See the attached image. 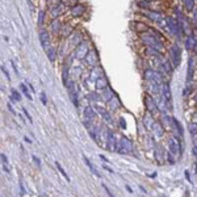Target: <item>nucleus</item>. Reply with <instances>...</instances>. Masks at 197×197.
Masks as SVG:
<instances>
[{"instance_id": "nucleus-1", "label": "nucleus", "mask_w": 197, "mask_h": 197, "mask_svg": "<svg viewBox=\"0 0 197 197\" xmlns=\"http://www.w3.org/2000/svg\"><path fill=\"white\" fill-rule=\"evenodd\" d=\"M139 38H141V41L142 43H143L145 46L147 47H152V49H155V50L158 51H160V53H163L164 50V42H163V38H162L160 36V33H158L155 32L154 29H149V33H139Z\"/></svg>"}, {"instance_id": "nucleus-2", "label": "nucleus", "mask_w": 197, "mask_h": 197, "mask_svg": "<svg viewBox=\"0 0 197 197\" xmlns=\"http://www.w3.org/2000/svg\"><path fill=\"white\" fill-rule=\"evenodd\" d=\"M143 78L147 83H152V84L156 86H162L164 83V76L154 68H146L143 71Z\"/></svg>"}, {"instance_id": "nucleus-3", "label": "nucleus", "mask_w": 197, "mask_h": 197, "mask_svg": "<svg viewBox=\"0 0 197 197\" xmlns=\"http://www.w3.org/2000/svg\"><path fill=\"white\" fill-rule=\"evenodd\" d=\"M166 26L168 28L170 33L172 36L177 37V39H180L181 37L184 36L183 32H181V28H180V24H179V20L176 17H171V16H167L166 17Z\"/></svg>"}, {"instance_id": "nucleus-4", "label": "nucleus", "mask_w": 197, "mask_h": 197, "mask_svg": "<svg viewBox=\"0 0 197 197\" xmlns=\"http://www.w3.org/2000/svg\"><path fill=\"white\" fill-rule=\"evenodd\" d=\"M133 150H134V145H133L131 139H129L127 137L122 135L120 139H117V152H120V154H133Z\"/></svg>"}, {"instance_id": "nucleus-5", "label": "nucleus", "mask_w": 197, "mask_h": 197, "mask_svg": "<svg viewBox=\"0 0 197 197\" xmlns=\"http://www.w3.org/2000/svg\"><path fill=\"white\" fill-rule=\"evenodd\" d=\"M168 55H170V61L174 65V67H179L181 63V49L177 43H174L171 45L168 49Z\"/></svg>"}, {"instance_id": "nucleus-6", "label": "nucleus", "mask_w": 197, "mask_h": 197, "mask_svg": "<svg viewBox=\"0 0 197 197\" xmlns=\"http://www.w3.org/2000/svg\"><path fill=\"white\" fill-rule=\"evenodd\" d=\"M145 16L151 20L152 22L158 24L159 26H164L166 25V16L162 12H158V11H151V9H145L143 11Z\"/></svg>"}, {"instance_id": "nucleus-7", "label": "nucleus", "mask_w": 197, "mask_h": 197, "mask_svg": "<svg viewBox=\"0 0 197 197\" xmlns=\"http://www.w3.org/2000/svg\"><path fill=\"white\" fill-rule=\"evenodd\" d=\"M167 147H168V151L172 155L179 156L181 154V143H180V138L179 137H170L167 139Z\"/></svg>"}, {"instance_id": "nucleus-8", "label": "nucleus", "mask_w": 197, "mask_h": 197, "mask_svg": "<svg viewBox=\"0 0 197 197\" xmlns=\"http://www.w3.org/2000/svg\"><path fill=\"white\" fill-rule=\"evenodd\" d=\"M155 97V101H156V107H158V112H160V113H167L168 111L172 109V104H171V101L168 100H166V98L163 97L159 93V95H156L154 96Z\"/></svg>"}, {"instance_id": "nucleus-9", "label": "nucleus", "mask_w": 197, "mask_h": 197, "mask_svg": "<svg viewBox=\"0 0 197 197\" xmlns=\"http://www.w3.org/2000/svg\"><path fill=\"white\" fill-rule=\"evenodd\" d=\"M143 103H145V109L147 112H150L154 115L155 112H158V107H156V101H155V97L150 95V93L146 92V95L143 96Z\"/></svg>"}, {"instance_id": "nucleus-10", "label": "nucleus", "mask_w": 197, "mask_h": 197, "mask_svg": "<svg viewBox=\"0 0 197 197\" xmlns=\"http://www.w3.org/2000/svg\"><path fill=\"white\" fill-rule=\"evenodd\" d=\"M197 66V59L195 57H189L188 59V67H187V82H193L195 72Z\"/></svg>"}, {"instance_id": "nucleus-11", "label": "nucleus", "mask_w": 197, "mask_h": 197, "mask_svg": "<svg viewBox=\"0 0 197 197\" xmlns=\"http://www.w3.org/2000/svg\"><path fill=\"white\" fill-rule=\"evenodd\" d=\"M116 147H117V139H116V135L113 130L108 129L107 130V149L108 151H116Z\"/></svg>"}, {"instance_id": "nucleus-12", "label": "nucleus", "mask_w": 197, "mask_h": 197, "mask_svg": "<svg viewBox=\"0 0 197 197\" xmlns=\"http://www.w3.org/2000/svg\"><path fill=\"white\" fill-rule=\"evenodd\" d=\"M88 51H90V46H88L86 42L82 41L75 49V58L76 59H84L86 55L88 54Z\"/></svg>"}, {"instance_id": "nucleus-13", "label": "nucleus", "mask_w": 197, "mask_h": 197, "mask_svg": "<svg viewBox=\"0 0 197 197\" xmlns=\"http://www.w3.org/2000/svg\"><path fill=\"white\" fill-rule=\"evenodd\" d=\"M142 124H143V126H145V129H146V130L151 131V130H152V126H154V124H155L154 115L146 111L143 118H142Z\"/></svg>"}, {"instance_id": "nucleus-14", "label": "nucleus", "mask_w": 197, "mask_h": 197, "mask_svg": "<svg viewBox=\"0 0 197 197\" xmlns=\"http://www.w3.org/2000/svg\"><path fill=\"white\" fill-rule=\"evenodd\" d=\"M68 87V93H70V97H71V100L74 103V105L78 107L79 105V103H78V96H79V88L76 87V84L74 82L71 83H68L67 84Z\"/></svg>"}, {"instance_id": "nucleus-15", "label": "nucleus", "mask_w": 197, "mask_h": 197, "mask_svg": "<svg viewBox=\"0 0 197 197\" xmlns=\"http://www.w3.org/2000/svg\"><path fill=\"white\" fill-rule=\"evenodd\" d=\"M196 41H197V38L193 33H189V34H187V37L184 39V46L185 49L188 51H193V49H195V45H196Z\"/></svg>"}, {"instance_id": "nucleus-16", "label": "nucleus", "mask_w": 197, "mask_h": 197, "mask_svg": "<svg viewBox=\"0 0 197 197\" xmlns=\"http://www.w3.org/2000/svg\"><path fill=\"white\" fill-rule=\"evenodd\" d=\"M84 61H86V63L88 66H91L92 68L93 67H96L97 66V63H98V55L95 53V51H88V54L86 55V58H84Z\"/></svg>"}, {"instance_id": "nucleus-17", "label": "nucleus", "mask_w": 197, "mask_h": 197, "mask_svg": "<svg viewBox=\"0 0 197 197\" xmlns=\"http://www.w3.org/2000/svg\"><path fill=\"white\" fill-rule=\"evenodd\" d=\"M154 158L159 164L163 163V158L166 159V150H163V147L158 143L155 145V149H154Z\"/></svg>"}, {"instance_id": "nucleus-18", "label": "nucleus", "mask_w": 197, "mask_h": 197, "mask_svg": "<svg viewBox=\"0 0 197 197\" xmlns=\"http://www.w3.org/2000/svg\"><path fill=\"white\" fill-rule=\"evenodd\" d=\"M152 133H154V137L155 138H162L164 134H166V127L162 125L160 121H155L154 126H152Z\"/></svg>"}, {"instance_id": "nucleus-19", "label": "nucleus", "mask_w": 197, "mask_h": 197, "mask_svg": "<svg viewBox=\"0 0 197 197\" xmlns=\"http://www.w3.org/2000/svg\"><path fill=\"white\" fill-rule=\"evenodd\" d=\"M160 95L163 96L166 100H168V101H171L172 100V93H171V88H170V84L168 83H163V84L160 86Z\"/></svg>"}, {"instance_id": "nucleus-20", "label": "nucleus", "mask_w": 197, "mask_h": 197, "mask_svg": "<svg viewBox=\"0 0 197 197\" xmlns=\"http://www.w3.org/2000/svg\"><path fill=\"white\" fill-rule=\"evenodd\" d=\"M39 42H41L42 47L47 50L49 49V45H50V36H49V33L46 30H42L39 33Z\"/></svg>"}, {"instance_id": "nucleus-21", "label": "nucleus", "mask_w": 197, "mask_h": 197, "mask_svg": "<svg viewBox=\"0 0 197 197\" xmlns=\"http://www.w3.org/2000/svg\"><path fill=\"white\" fill-rule=\"evenodd\" d=\"M95 87L97 88V90H105L107 87H109V83H108V79L104 76V75H101V76H98L96 79V82H95Z\"/></svg>"}, {"instance_id": "nucleus-22", "label": "nucleus", "mask_w": 197, "mask_h": 197, "mask_svg": "<svg viewBox=\"0 0 197 197\" xmlns=\"http://www.w3.org/2000/svg\"><path fill=\"white\" fill-rule=\"evenodd\" d=\"M84 12H86V7L83 6V4H75V6H72L71 9H70V13L75 17L82 16Z\"/></svg>"}, {"instance_id": "nucleus-23", "label": "nucleus", "mask_w": 197, "mask_h": 197, "mask_svg": "<svg viewBox=\"0 0 197 197\" xmlns=\"http://www.w3.org/2000/svg\"><path fill=\"white\" fill-rule=\"evenodd\" d=\"M63 11H65V4H57V6L51 7V11H50V14L53 18H58V16H61V14L63 13Z\"/></svg>"}, {"instance_id": "nucleus-24", "label": "nucleus", "mask_w": 197, "mask_h": 197, "mask_svg": "<svg viewBox=\"0 0 197 197\" xmlns=\"http://www.w3.org/2000/svg\"><path fill=\"white\" fill-rule=\"evenodd\" d=\"M84 118H86V122H92V121L96 118V112H95V109H93V108H91V107L84 108Z\"/></svg>"}, {"instance_id": "nucleus-25", "label": "nucleus", "mask_w": 197, "mask_h": 197, "mask_svg": "<svg viewBox=\"0 0 197 197\" xmlns=\"http://www.w3.org/2000/svg\"><path fill=\"white\" fill-rule=\"evenodd\" d=\"M108 107H109V109L111 111H117V109H120L121 108V101H120V98H118L116 95L113 96L109 101L107 103Z\"/></svg>"}, {"instance_id": "nucleus-26", "label": "nucleus", "mask_w": 197, "mask_h": 197, "mask_svg": "<svg viewBox=\"0 0 197 197\" xmlns=\"http://www.w3.org/2000/svg\"><path fill=\"white\" fill-rule=\"evenodd\" d=\"M115 96V92H113L109 87H107L105 90H103V93H101V100H104L105 103H108L111 98Z\"/></svg>"}, {"instance_id": "nucleus-27", "label": "nucleus", "mask_w": 197, "mask_h": 197, "mask_svg": "<svg viewBox=\"0 0 197 197\" xmlns=\"http://www.w3.org/2000/svg\"><path fill=\"white\" fill-rule=\"evenodd\" d=\"M196 6V0H183V7L187 12H193Z\"/></svg>"}, {"instance_id": "nucleus-28", "label": "nucleus", "mask_w": 197, "mask_h": 197, "mask_svg": "<svg viewBox=\"0 0 197 197\" xmlns=\"http://www.w3.org/2000/svg\"><path fill=\"white\" fill-rule=\"evenodd\" d=\"M71 36H72V38H71V45H74V46H78L79 43L83 41L82 33H74V34H71Z\"/></svg>"}, {"instance_id": "nucleus-29", "label": "nucleus", "mask_w": 197, "mask_h": 197, "mask_svg": "<svg viewBox=\"0 0 197 197\" xmlns=\"http://www.w3.org/2000/svg\"><path fill=\"white\" fill-rule=\"evenodd\" d=\"M134 24V30L137 32V33H143L145 30H149V26H146L143 22H133Z\"/></svg>"}, {"instance_id": "nucleus-30", "label": "nucleus", "mask_w": 197, "mask_h": 197, "mask_svg": "<svg viewBox=\"0 0 197 197\" xmlns=\"http://www.w3.org/2000/svg\"><path fill=\"white\" fill-rule=\"evenodd\" d=\"M61 29H62L61 21H59L58 18H54L53 22H51V30H53L54 33H58V32H61Z\"/></svg>"}, {"instance_id": "nucleus-31", "label": "nucleus", "mask_w": 197, "mask_h": 197, "mask_svg": "<svg viewBox=\"0 0 197 197\" xmlns=\"http://www.w3.org/2000/svg\"><path fill=\"white\" fill-rule=\"evenodd\" d=\"M68 76H70V71H68V66L65 65L63 67V74H62V79H63V84L67 86L68 84Z\"/></svg>"}, {"instance_id": "nucleus-32", "label": "nucleus", "mask_w": 197, "mask_h": 197, "mask_svg": "<svg viewBox=\"0 0 197 197\" xmlns=\"http://www.w3.org/2000/svg\"><path fill=\"white\" fill-rule=\"evenodd\" d=\"M47 58L50 59V62H54L55 61V58H57V50L54 47H50V49H47Z\"/></svg>"}, {"instance_id": "nucleus-33", "label": "nucleus", "mask_w": 197, "mask_h": 197, "mask_svg": "<svg viewBox=\"0 0 197 197\" xmlns=\"http://www.w3.org/2000/svg\"><path fill=\"white\" fill-rule=\"evenodd\" d=\"M72 32V28L70 25H62V29H61V33L63 37H68Z\"/></svg>"}, {"instance_id": "nucleus-34", "label": "nucleus", "mask_w": 197, "mask_h": 197, "mask_svg": "<svg viewBox=\"0 0 197 197\" xmlns=\"http://www.w3.org/2000/svg\"><path fill=\"white\" fill-rule=\"evenodd\" d=\"M100 116L103 117V120H104L105 122H108V124H112V116H111V113L108 112L107 109L103 111V112L100 113Z\"/></svg>"}, {"instance_id": "nucleus-35", "label": "nucleus", "mask_w": 197, "mask_h": 197, "mask_svg": "<svg viewBox=\"0 0 197 197\" xmlns=\"http://www.w3.org/2000/svg\"><path fill=\"white\" fill-rule=\"evenodd\" d=\"M188 131L191 133V135L197 134V121L191 122V124L188 125Z\"/></svg>"}, {"instance_id": "nucleus-36", "label": "nucleus", "mask_w": 197, "mask_h": 197, "mask_svg": "<svg viewBox=\"0 0 197 197\" xmlns=\"http://www.w3.org/2000/svg\"><path fill=\"white\" fill-rule=\"evenodd\" d=\"M166 160L168 164H175V160H176V156L172 155L170 151H166Z\"/></svg>"}, {"instance_id": "nucleus-37", "label": "nucleus", "mask_w": 197, "mask_h": 197, "mask_svg": "<svg viewBox=\"0 0 197 197\" xmlns=\"http://www.w3.org/2000/svg\"><path fill=\"white\" fill-rule=\"evenodd\" d=\"M84 162H86V164H87L88 167H90V170H91V172H92V174H95V175H96L97 177H98V176H100V175H98V172L96 171V167H95V166H93V164L91 163V162H90V160H88V159H87V158H86V156H84Z\"/></svg>"}, {"instance_id": "nucleus-38", "label": "nucleus", "mask_w": 197, "mask_h": 197, "mask_svg": "<svg viewBox=\"0 0 197 197\" xmlns=\"http://www.w3.org/2000/svg\"><path fill=\"white\" fill-rule=\"evenodd\" d=\"M87 98L90 101H100L101 100V96H98L97 93H95V92H91V93H88Z\"/></svg>"}, {"instance_id": "nucleus-39", "label": "nucleus", "mask_w": 197, "mask_h": 197, "mask_svg": "<svg viewBox=\"0 0 197 197\" xmlns=\"http://www.w3.org/2000/svg\"><path fill=\"white\" fill-rule=\"evenodd\" d=\"M20 88H21V91L24 92V93H25V96L29 98V100H33V97H32V95H29V91L26 90V87H25V84H21V86H20Z\"/></svg>"}, {"instance_id": "nucleus-40", "label": "nucleus", "mask_w": 197, "mask_h": 197, "mask_svg": "<svg viewBox=\"0 0 197 197\" xmlns=\"http://www.w3.org/2000/svg\"><path fill=\"white\" fill-rule=\"evenodd\" d=\"M55 166H57V168L59 170V172H61V174L63 175V176H65V179L68 181V180H70V179H68V176H67V174H66V172H65V170H63L62 168V166L61 164H59V163H55Z\"/></svg>"}, {"instance_id": "nucleus-41", "label": "nucleus", "mask_w": 197, "mask_h": 197, "mask_svg": "<svg viewBox=\"0 0 197 197\" xmlns=\"http://www.w3.org/2000/svg\"><path fill=\"white\" fill-rule=\"evenodd\" d=\"M43 20H45V12L39 11V14H38V24L39 25H42L43 24Z\"/></svg>"}, {"instance_id": "nucleus-42", "label": "nucleus", "mask_w": 197, "mask_h": 197, "mask_svg": "<svg viewBox=\"0 0 197 197\" xmlns=\"http://www.w3.org/2000/svg\"><path fill=\"white\" fill-rule=\"evenodd\" d=\"M12 97L14 98V100H17V101L21 100V95H20L16 90H12Z\"/></svg>"}, {"instance_id": "nucleus-43", "label": "nucleus", "mask_w": 197, "mask_h": 197, "mask_svg": "<svg viewBox=\"0 0 197 197\" xmlns=\"http://www.w3.org/2000/svg\"><path fill=\"white\" fill-rule=\"evenodd\" d=\"M62 3L65 4V6H75V4L78 3V0H62Z\"/></svg>"}, {"instance_id": "nucleus-44", "label": "nucleus", "mask_w": 197, "mask_h": 197, "mask_svg": "<svg viewBox=\"0 0 197 197\" xmlns=\"http://www.w3.org/2000/svg\"><path fill=\"white\" fill-rule=\"evenodd\" d=\"M192 22H193V25L197 26V9H193V14H192Z\"/></svg>"}, {"instance_id": "nucleus-45", "label": "nucleus", "mask_w": 197, "mask_h": 197, "mask_svg": "<svg viewBox=\"0 0 197 197\" xmlns=\"http://www.w3.org/2000/svg\"><path fill=\"white\" fill-rule=\"evenodd\" d=\"M49 2V7H54V6H57V4H61V0H47Z\"/></svg>"}, {"instance_id": "nucleus-46", "label": "nucleus", "mask_w": 197, "mask_h": 197, "mask_svg": "<svg viewBox=\"0 0 197 197\" xmlns=\"http://www.w3.org/2000/svg\"><path fill=\"white\" fill-rule=\"evenodd\" d=\"M120 126L122 127V129H126V122H125V120H124V117L120 118Z\"/></svg>"}, {"instance_id": "nucleus-47", "label": "nucleus", "mask_w": 197, "mask_h": 197, "mask_svg": "<svg viewBox=\"0 0 197 197\" xmlns=\"http://www.w3.org/2000/svg\"><path fill=\"white\" fill-rule=\"evenodd\" d=\"M0 159H2L3 164H7V163H8V160H7V156L4 155V154H2V155H0Z\"/></svg>"}, {"instance_id": "nucleus-48", "label": "nucleus", "mask_w": 197, "mask_h": 197, "mask_svg": "<svg viewBox=\"0 0 197 197\" xmlns=\"http://www.w3.org/2000/svg\"><path fill=\"white\" fill-rule=\"evenodd\" d=\"M41 100H42V103H43V104H46V95H45V93H41Z\"/></svg>"}, {"instance_id": "nucleus-49", "label": "nucleus", "mask_w": 197, "mask_h": 197, "mask_svg": "<svg viewBox=\"0 0 197 197\" xmlns=\"http://www.w3.org/2000/svg\"><path fill=\"white\" fill-rule=\"evenodd\" d=\"M184 175H185V177H187V180H188L189 183H192V181H191V176H189V172H188V171H185V172H184Z\"/></svg>"}, {"instance_id": "nucleus-50", "label": "nucleus", "mask_w": 197, "mask_h": 197, "mask_svg": "<svg viewBox=\"0 0 197 197\" xmlns=\"http://www.w3.org/2000/svg\"><path fill=\"white\" fill-rule=\"evenodd\" d=\"M24 113H25V116H26V118H29V122H32V117L29 116V113L26 112V109H25V108H24Z\"/></svg>"}, {"instance_id": "nucleus-51", "label": "nucleus", "mask_w": 197, "mask_h": 197, "mask_svg": "<svg viewBox=\"0 0 197 197\" xmlns=\"http://www.w3.org/2000/svg\"><path fill=\"white\" fill-rule=\"evenodd\" d=\"M193 155L197 158V145H193Z\"/></svg>"}, {"instance_id": "nucleus-52", "label": "nucleus", "mask_w": 197, "mask_h": 197, "mask_svg": "<svg viewBox=\"0 0 197 197\" xmlns=\"http://www.w3.org/2000/svg\"><path fill=\"white\" fill-rule=\"evenodd\" d=\"M33 160L36 162V163H37L38 166H41V162H39V159H38V158H36V156H33Z\"/></svg>"}, {"instance_id": "nucleus-53", "label": "nucleus", "mask_w": 197, "mask_h": 197, "mask_svg": "<svg viewBox=\"0 0 197 197\" xmlns=\"http://www.w3.org/2000/svg\"><path fill=\"white\" fill-rule=\"evenodd\" d=\"M8 109L11 111V112L13 113V115H16V112H14V109H13V108H12V105H11V104H8Z\"/></svg>"}, {"instance_id": "nucleus-54", "label": "nucleus", "mask_w": 197, "mask_h": 197, "mask_svg": "<svg viewBox=\"0 0 197 197\" xmlns=\"http://www.w3.org/2000/svg\"><path fill=\"white\" fill-rule=\"evenodd\" d=\"M104 168H105V170H107L108 172H111V174H113V172H115V171H113V170H111L109 167H104Z\"/></svg>"}, {"instance_id": "nucleus-55", "label": "nucleus", "mask_w": 197, "mask_h": 197, "mask_svg": "<svg viewBox=\"0 0 197 197\" xmlns=\"http://www.w3.org/2000/svg\"><path fill=\"white\" fill-rule=\"evenodd\" d=\"M100 158H101V159H103V160H104V162H109V160H108V159H107V158H105V156H103V155H100Z\"/></svg>"}, {"instance_id": "nucleus-56", "label": "nucleus", "mask_w": 197, "mask_h": 197, "mask_svg": "<svg viewBox=\"0 0 197 197\" xmlns=\"http://www.w3.org/2000/svg\"><path fill=\"white\" fill-rule=\"evenodd\" d=\"M193 51L197 54V41H196V45H195V49H193Z\"/></svg>"}, {"instance_id": "nucleus-57", "label": "nucleus", "mask_w": 197, "mask_h": 197, "mask_svg": "<svg viewBox=\"0 0 197 197\" xmlns=\"http://www.w3.org/2000/svg\"><path fill=\"white\" fill-rule=\"evenodd\" d=\"M24 139H25V142H29V143H30V142H32V141H30V139H29V138H28V137H25V138H24Z\"/></svg>"}, {"instance_id": "nucleus-58", "label": "nucleus", "mask_w": 197, "mask_h": 197, "mask_svg": "<svg viewBox=\"0 0 197 197\" xmlns=\"http://www.w3.org/2000/svg\"><path fill=\"white\" fill-rule=\"evenodd\" d=\"M195 101H196V104H197V92H196V95H195Z\"/></svg>"}, {"instance_id": "nucleus-59", "label": "nucleus", "mask_w": 197, "mask_h": 197, "mask_svg": "<svg viewBox=\"0 0 197 197\" xmlns=\"http://www.w3.org/2000/svg\"><path fill=\"white\" fill-rule=\"evenodd\" d=\"M196 175H197V163H196Z\"/></svg>"}, {"instance_id": "nucleus-60", "label": "nucleus", "mask_w": 197, "mask_h": 197, "mask_svg": "<svg viewBox=\"0 0 197 197\" xmlns=\"http://www.w3.org/2000/svg\"><path fill=\"white\" fill-rule=\"evenodd\" d=\"M147 2H152V0H147Z\"/></svg>"}, {"instance_id": "nucleus-61", "label": "nucleus", "mask_w": 197, "mask_h": 197, "mask_svg": "<svg viewBox=\"0 0 197 197\" xmlns=\"http://www.w3.org/2000/svg\"><path fill=\"white\" fill-rule=\"evenodd\" d=\"M28 2H29V3H30V0H28Z\"/></svg>"}]
</instances>
